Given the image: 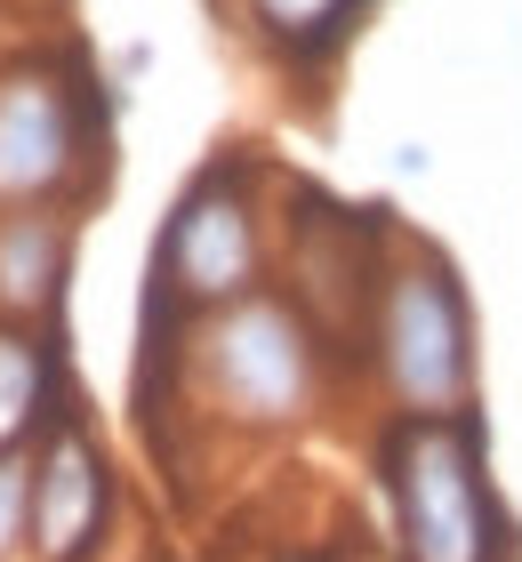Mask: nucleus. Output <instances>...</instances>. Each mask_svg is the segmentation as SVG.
I'll return each mask as SVG.
<instances>
[{
	"label": "nucleus",
	"mask_w": 522,
	"mask_h": 562,
	"mask_svg": "<svg viewBox=\"0 0 522 562\" xmlns=\"http://www.w3.org/2000/svg\"><path fill=\"white\" fill-rule=\"evenodd\" d=\"M322 322L281 290H249L193 314L186 329V394L201 418H218L233 434H298L322 402Z\"/></svg>",
	"instance_id": "f257e3e1"
},
{
	"label": "nucleus",
	"mask_w": 522,
	"mask_h": 562,
	"mask_svg": "<svg viewBox=\"0 0 522 562\" xmlns=\"http://www.w3.org/2000/svg\"><path fill=\"white\" fill-rule=\"evenodd\" d=\"M370 370L395 418L475 411V297L434 241L395 234L370 297Z\"/></svg>",
	"instance_id": "f03ea898"
},
{
	"label": "nucleus",
	"mask_w": 522,
	"mask_h": 562,
	"mask_svg": "<svg viewBox=\"0 0 522 562\" xmlns=\"http://www.w3.org/2000/svg\"><path fill=\"white\" fill-rule=\"evenodd\" d=\"M395 562H507V515L490 498V434L475 411L395 418L386 434Z\"/></svg>",
	"instance_id": "7ed1b4c3"
},
{
	"label": "nucleus",
	"mask_w": 522,
	"mask_h": 562,
	"mask_svg": "<svg viewBox=\"0 0 522 562\" xmlns=\"http://www.w3.org/2000/svg\"><path fill=\"white\" fill-rule=\"evenodd\" d=\"M153 290L186 314H218V305L266 290V225L242 186V169H201L153 241Z\"/></svg>",
	"instance_id": "20e7f679"
},
{
	"label": "nucleus",
	"mask_w": 522,
	"mask_h": 562,
	"mask_svg": "<svg viewBox=\"0 0 522 562\" xmlns=\"http://www.w3.org/2000/svg\"><path fill=\"white\" fill-rule=\"evenodd\" d=\"M81 97L57 65H9L0 72V210L57 201L81 169Z\"/></svg>",
	"instance_id": "39448f33"
},
{
	"label": "nucleus",
	"mask_w": 522,
	"mask_h": 562,
	"mask_svg": "<svg viewBox=\"0 0 522 562\" xmlns=\"http://www.w3.org/2000/svg\"><path fill=\"white\" fill-rule=\"evenodd\" d=\"M113 506V467L81 418H57L33 450V562H89Z\"/></svg>",
	"instance_id": "423d86ee"
},
{
	"label": "nucleus",
	"mask_w": 522,
	"mask_h": 562,
	"mask_svg": "<svg viewBox=\"0 0 522 562\" xmlns=\"http://www.w3.org/2000/svg\"><path fill=\"white\" fill-rule=\"evenodd\" d=\"M73 273V210L65 201H24L0 210V322L41 329Z\"/></svg>",
	"instance_id": "0eeeda50"
},
{
	"label": "nucleus",
	"mask_w": 522,
	"mask_h": 562,
	"mask_svg": "<svg viewBox=\"0 0 522 562\" xmlns=\"http://www.w3.org/2000/svg\"><path fill=\"white\" fill-rule=\"evenodd\" d=\"M41 402H48V346L33 338V329L0 322V458L48 418Z\"/></svg>",
	"instance_id": "6e6552de"
},
{
	"label": "nucleus",
	"mask_w": 522,
	"mask_h": 562,
	"mask_svg": "<svg viewBox=\"0 0 522 562\" xmlns=\"http://www.w3.org/2000/svg\"><path fill=\"white\" fill-rule=\"evenodd\" d=\"M362 0H249L257 33H266L281 57H322V48L354 24Z\"/></svg>",
	"instance_id": "1a4fd4ad"
},
{
	"label": "nucleus",
	"mask_w": 522,
	"mask_h": 562,
	"mask_svg": "<svg viewBox=\"0 0 522 562\" xmlns=\"http://www.w3.org/2000/svg\"><path fill=\"white\" fill-rule=\"evenodd\" d=\"M33 554V458H0V562Z\"/></svg>",
	"instance_id": "9d476101"
},
{
	"label": "nucleus",
	"mask_w": 522,
	"mask_h": 562,
	"mask_svg": "<svg viewBox=\"0 0 522 562\" xmlns=\"http://www.w3.org/2000/svg\"><path fill=\"white\" fill-rule=\"evenodd\" d=\"M395 169L402 177H426V145H395Z\"/></svg>",
	"instance_id": "9b49d317"
},
{
	"label": "nucleus",
	"mask_w": 522,
	"mask_h": 562,
	"mask_svg": "<svg viewBox=\"0 0 522 562\" xmlns=\"http://www.w3.org/2000/svg\"><path fill=\"white\" fill-rule=\"evenodd\" d=\"M354 562H378V554H354Z\"/></svg>",
	"instance_id": "f8f14e48"
}]
</instances>
